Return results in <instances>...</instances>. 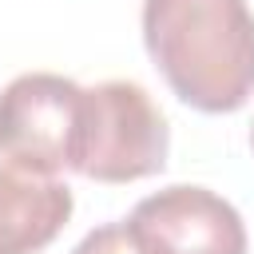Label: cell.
<instances>
[{
  "instance_id": "5b68a950",
  "label": "cell",
  "mask_w": 254,
  "mask_h": 254,
  "mask_svg": "<svg viewBox=\"0 0 254 254\" xmlns=\"http://www.w3.org/2000/svg\"><path fill=\"white\" fill-rule=\"evenodd\" d=\"M71 190L60 179L0 167V254L44 250L71 218Z\"/></svg>"
},
{
  "instance_id": "52a82bcc",
  "label": "cell",
  "mask_w": 254,
  "mask_h": 254,
  "mask_svg": "<svg viewBox=\"0 0 254 254\" xmlns=\"http://www.w3.org/2000/svg\"><path fill=\"white\" fill-rule=\"evenodd\" d=\"M250 147H254V123H250Z\"/></svg>"
},
{
  "instance_id": "277c9868",
  "label": "cell",
  "mask_w": 254,
  "mask_h": 254,
  "mask_svg": "<svg viewBox=\"0 0 254 254\" xmlns=\"http://www.w3.org/2000/svg\"><path fill=\"white\" fill-rule=\"evenodd\" d=\"M127 230L143 254H246L242 214L206 187L175 183L147 194Z\"/></svg>"
},
{
  "instance_id": "3957f363",
  "label": "cell",
  "mask_w": 254,
  "mask_h": 254,
  "mask_svg": "<svg viewBox=\"0 0 254 254\" xmlns=\"http://www.w3.org/2000/svg\"><path fill=\"white\" fill-rule=\"evenodd\" d=\"M83 87L56 71H24L0 91V159L56 179L71 171Z\"/></svg>"
},
{
  "instance_id": "6da1fadb",
  "label": "cell",
  "mask_w": 254,
  "mask_h": 254,
  "mask_svg": "<svg viewBox=\"0 0 254 254\" xmlns=\"http://www.w3.org/2000/svg\"><path fill=\"white\" fill-rule=\"evenodd\" d=\"M143 44L194 111L230 115L254 95V12L246 0H143Z\"/></svg>"
},
{
  "instance_id": "8992f818",
  "label": "cell",
  "mask_w": 254,
  "mask_h": 254,
  "mask_svg": "<svg viewBox=\"0 0 254 254\" xmlns=\"http://www.w3.org/2000/svg\"><path fill=\"white\" fill-rule=\"evenodd\" d=\"M71 254H143V250L135 246L127 222H107V226H95L91 234H83V242Z\"/></svg>"
},
{
  "instance_id": "7a4b0ae2",
  "label": "cell",
  "mask_w": 254,
  "mask_h": 254,
  "mask_svg": "<svg viewBox=\"0 0 254 254\" xmlns=\"http://www.w3.org/2000/svg\"><path fill=\"white\" fill-rule=\"evenodd\" d=\"M171 131L155 99L131 79L83 87L71 171L95 183H135L167 167Z\"/></svg>"
}]
</instances>
